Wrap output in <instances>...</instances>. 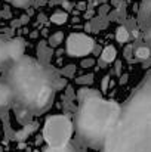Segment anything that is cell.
Listing matches in <instances>:
<instances>
[{
	"label": "cell",
	"mask_w": 151,
	"mask_h": 152,
	"mask_svg": "<svg viewBox=\"0 0 151 152\" xmlns=\"http://www.w3.org/2000/svg\"><path fill=\"white\" fill-rule=\"evenodd\" d=\"M62 42H64V34H62V31H56L55 34L50 36V39H49L50 48H58Z\"/></svg>",
	"instance_id": "obj_19"
},
{
	"label": "cell",
	"mask_w": 151,
	"mask_h": 152,
	"mask_svg": "<svg viewBox=\"0 0 151 152\" xmlns=\"http://www.w3.org/2000/svg\"><path fill=\"white\" fill-rule=\"evenodd\" d=\"M107 19H108V18H107V16H102V15H99L98 18H94V19L89 22V25H91V31L98 33L99 30L105 28V27H107V24H108V21H107Z\"/></svg>",
	"instance_id": "obj_16"
},
{
	"label": "cell",
	"mask_w": 151,
	"mask_h": 152,
	"mask_svg": "<svg viewBox=\"0 0 151 152\" xmlns=\"http://www.w3.org/2000/svg\"><path fill=\"white\" fill-rule=\"evenodd\" d=\"M126 81H127V75H126V74H123V75H122V78H120V84H124Z\"/></svg>",
	"instance_id": "obj_35"
},
{
	"label": "cell",
	"mask_w": 151,
	"mask_h": 152,
	"mask_svg": "<svg viewBox=\"0 0 151 152\" xmlns=\"http://www.w3.org/2000/svg\"><path fill=\"white\" fill-rule=\"evenodd\" d=\"M4 1H9V3H12V0H4Z\"/></svg>",
	"instance_id": "obj_37"
},
{
	"label": "cell",
	"mask_w": 151,
	"mask_h": 152,
	"mask_svg": "<svg viewBox=\"0 0 151 152\" xmlns=\"http://www.w3.org/2000/svg\"><path fill=\"white\" fill-rule=\"evenodd\" d=\"M120 72H122V62L117 61V62H116V74L120 75Z\"/></svg>",
	"instance_id": "obj_32"
},
{
	"label": "cell",
	"mask_w": 151,
	"mask_h": 152,
	"mask_svg": "<svg viewBox=\"0 0 151 152\" xmlns=\"http://www.w3.org/2000/svg\"><path fill=\"white\" fill-rule=\"evenodd\" d=\"M132 49H133L132 45H129V46L124 49V58H126V59H130V58H132Z\"/></svg>",
	"instance_id": "obj_29"
},
{
	"label": "cell",
	"mask_w": 151,
	"mask_h": 152,
	"mask_svg": "<svg viewBox=\"0 0 151 152\" xmlns=\"http://www.w3.org/2000/svg\"><path fill=\"white\" fill-rule=\"evenodd\" d=\"M92 53H94V55H99L101 53V48L96 46V43H95V46H94V49H92Z\"/></svg>",
	"instance_id": "obj_34"
},
{
	"label": "cell",
	"mask_w": 151,
	"mask_h": 152,
	"mask_svg": "<svg viewBox=\"0 0 151 152\" xmlns=\"http://www.w3.org/2000/svg\"><path fill=\"white\" fill-rule=\"evenodd\" d=\"M94 46H95V42H94V39L89 37L88 34L73 33V34H70V36L67 37L65 52L68 53V56L82 58V56L91 55Z\"/></svg>",
	"instance_id": "obj_5"
},
{
	"label": "cell",
	"mask_w": 151,
	"mask_h": 152,
	"mask_svg": "<svg viewBox=\"0 0 151 152\" xmlns=\"http://www.w3.org/2000/svg\"><path fill=\"white\" fill-rule=\"evenodd\" d=\"M13 111H15L16 120H18V123H19L21 126L30 123V121L33 120V117H34L31 112H28V111H25V109H21V108H13Z\"/></svg>",
	"instance_id": "obj_15"
},
{
	"label": "cell",
	"mask_w": 151,
	"mask_h": 152,
	"mask_svg": "<svg viewBox=\"0 0 151 152\" xmlns=\"http://www.w3.org/2000/svg\"><path fill=\"white\" fill-rule=\"evenodd\" d=\"M138 59H148L151 55V52L148 48H145V46H141V48H136V50L133 53Z\"/></svg>",
	"instance_id": "obj_21"
},
{
	"label": "cell",
	"mask_w": 151,
	"mask_h": 152,
	"mask_svg": "<svg viewBox=\"0 0 151 152\" xmlns=\"http://www.w3.org/2000/svg\"><path fill=\"white\" fill-rule=\"evenodd\" d=\"M34 152H39V151H34Z\"/></svg>",
	"instance_id": "obj_40"
},
{
	"label": "cell",
	"mask_w": 151,
	"mask_h": 152,
	"mask_svg": "<svg viewBox=\"0 0 151 152\" xmlns=\"http://www.w3.org/2000/svg\"><path fill=\"white\" fill-rule=\"evenodd\" d=\"M151 19V0H142L141 9H139V24L147 25V21Z\"/></svg>",
	"instance_id": "obj_12"
},
{
	"label": "cell",
	"mask_w": 151,
	"mask_h": 152,
	"mask_svg": "<svg viewBox=\"0 0 151 152\" xmlns=\"http://www.w3.org/2000/svg\"><path fill=\"white\" fill-rule=\"evenodd\" d=\"M13 62V56L10 52V39L0 36V71H4Z\"/></svg>",
	"instance_id": "obj_7"
},
{
	"label": "cell",
	"mask_w": 151,
	"mask_h": 152,
	"mask_svg": "<svg viewBox=\"0 0 151 152\" xmlns=\"http://www.w3.org/2000/svg\"><path fill=\"white\" fill-rule=\"evenodd\" d=\"M101 61L105 62V64H110V62H114L116 61V56H117V52L114 46H107L101 50Z\"/></svg>",
	"instance_id": "obj_14"
},
{
	"label": "cell",
	"mask_w": 151,
	"mask_h": 152,
	"mask_svg": "<svg viewBox=\"0 0 151 152\" xmlns=\"http://www.w3.org/2000/svg\"><path fill=\"white\" fill-rule=\"evenodd\" d=\"M76 83L80 84V86H88V84H92L94 83V74H86V75H82L79 78H76Z\"/></svg>",
	"instance_id": "obj_22"
},
{
	"label": "cell",
	"mask_w": 151,
	"mask_h": 152,
	"mask_svg": "<svg viewBox=\"0 0 151 152\" xmlns=\"http://www.w3.org/2000/svg\"><path fill=\"white\" fill-rule=\"evenodd\" d=\"M76 99L79 101L73 120L76 140L86 148L101 149L119 117L120 105L104 99L101 92L91 87H82Z\"/></svg>",
	"instance_id": "obj_3"
},
{
	"label": "cell",
	"mask_w": 151,
	"mask_h": 152,
	"mask_svg": "<svg viewBox=\"0 0 151 152\" xmlns=\"http://www.w3.org/2000/svg\"><path fill=\"white\" fill-rule=\"evenodd\" d=\"M43 68H45V74H46L48 83L52 86V89H53L55 92L65 89L67 81H65V78H62L61 72H59L55 66H52L50 64H43Z\"/></svg>",
	"instance_id": "obj_6"
},
{
	"label": "cell",
	"mask_w": 151,
	"mask_h": 152,
	"mask_svg": "<svg viewBox=\"0 0 151 152\" xmlns=\"http://www.w3.org/2000/svg\"><path fill=\"white\" fill-rule=\"evenodd\" d=\"M53 1H64V0H53Z\"/></svg>",
	"instance_id": "obj_38"
},
{
	"label": "cell",
	"mask_w": 151,
	"mask_h": 152,
	"mask_svg": "<svg viewBox=\"0 0 151 152\" xmlns=\"http://www.w3.org/2000/svg\"><path fill=\"white\" fill-rule=\"evenodd\" d=\"M73 120L67 115H52L43 126L42 139L52 148L65 146L73 137Z\"/></svg>",
	"instance_id": "obj_4"
},
{
	"label": "cell",
	"mask_w": 151,
	"mask_h": 152,
	"mask_svg": "<svg viewBox=\"0 0 151 152\" xmlns=\"http://www.w3.org/2000/svg\"><path fill=\"white\" fill-rule=\"evenodd\" d=\"M108 12H110V6L108 4H102L99 7V15H102V16H107Z\"/></svg>",
	"instance_id": "obj_28"
},
{
	"label": "cell",
	"mask_w": 151,
	"mask_h": 152,
	"mask_svg": "<svg viewBox=\"0 0 151 152\" xmlns=\"http://www.w3.org/2000/svg\"><path fill=\"white\" fill-rule=\"evenodd\" d=\"M95 65V59L94 58H85V59H82V62H80V66L82 68H91V66H94Z\"/></svg>",
	"instance_id": "obj_25"
},
{
	"label": "cell",
	"mask_w": 151,
	"mask_h": 152,
	"mask_svg": "<svg viewBox=\"0 0 151 152\" xmlns=\"http://www.w3.org/2000/svg\"><path fill=\"white\" fill-rule=\"evenodd\" d=\"M102 152H151V71L120 105Z\"/></svg>",
	"instance_id": "obj_1"
},
{
	"label": "cell",
	"mask_w": 151,
	"mask_h": 152,
	"mask_svg": "<svg viewBox=\"0 0 151 152\" xmlns=\"http://www.w3.org/2000/svg\"><path fill=\"white\" fill-rule=\"evenodd\" d=\"M37 55H39L37 61H39L40 64H49L50 58H52V55H53V52H52L50 48L46 46V43H45V42H40L39 49H37Z\"/></svg>",
	"instance_id": "obj_13"
},
{
	"label": "cell",
	"mask_w": 151,
	"mask_h": 152,
	"mask_svg": "<svg viewBox=\"0 0 151 152\" xmlns=\"http://www.w3.org/2000/svg\"><path fill=\"white\" fill-rule=\"evenodd\" d=\"M108 83H110V75H105V77L102 78V83H101V90H102V93H105V92L108 90Z\"/></svg>",
	"instance_id": "obj_27"
},
{
	"label": "cell",
	"mask_w": 151,
	"mask_h": 152,
	"mask_svg": "<svg viewBox=\"0 0 151 152\" xmlns=\"http://www.w3.org/2000/svg\"><path fill=\"white\" fill-rule=\"evenodd\" d=\"M28 16L27 15H24V16H21L18 21H12V27H19V25H24V24H27L28 22Z\"/></svg>",
	"instance_id": "obj_26"
},
{
	"label": "cell",
	"mask_w": 151,
	"mask_h": 152,
	"mask_svg": "<svg viewBox=\"0 0 151 152\" xmlns=\"http://www.w3.org/2000/svg\"><path fill=\"white\" fill-rule=\"evenodd\" d=\"M43 21H45V15H40L39 16V22H43Z\"/></svg>",
	"instance_id": "obj_36"
},
{
	"label": "cell",
	"mask_w": 151,
	"mask_h": 152,
	"mask_svg": "<svg viewBox=\"0 0 151 152\" xmlns=\"http://www.w3.org/2000/svg\"><path fill=\"white\" fill-rule=\"evenodd\" d=\"M1 78L12 92V108L42 115L52 106L55 90L48 83L43 64L37 59L22 55L3 71Z\"/></svg>",
	"instance_id": "obj_2"
},
{
	"label": "cell",
	"mask_w": 151,
	"mask_h": 152,
	"mask_svg": "<svg viewBox=\"0 0 151 152\" xmlns=\"http://www.w3.org/2000/svg\"><path fill=\"white\" fill-rule=\"evenodd\" d=\"M37 129H39V123H37V121H30V123L24 124L21 130H18V132L13 133V140H16V142H24V140H25L30 134H33Z\"/></svg>",
	"instance_id": "obj_9"
},
{
	"label": "cell",
	"mask_w": 151,
	"mask_h": 152,
	"mask_svg": "<svg viewBox=\"0 0 151 152\" xmlns=\"http://www.w3.org/2000/svg\"><path fill=\"white\" fill-rule=\"evenodd\" d=\"M0 16H3V18H10V10H9V7H4V9L0 12Z\"/></svg>",
	"instance_id": "obj_30"
},
{
	"label": "cell",
	"mask_w": 151,
	"mask_h": 152,
	"mask_svg": "<svg viewBox=\"0 0 151 152\" xmlns=\"http://www.w3.org/2000/svg\"><path fill=\"white\" fill-rule=\"evenodd\" d=\"M0 134H1V132H0Z\"/></svg>",
	"instance_id": "obj_41"
},
{
	"label": "cell",
	"mask_w": 151,
	"mask_h": 152,
	"mask_svg": "<svg viewBox=\"0 0 151 152\" xmlns=\"http://www.w3.org/2000/svg\"><path fill=\"white\" fill-rule=\"evenodd\" d=\"M10 52H12V56H13V61L19 59L24 52H25V42L22 39H10Z\"/></svg>",
	"instance_id": "obj_11"
},
{
	"label": "cell",
	"mask_w": 151,
	"mask_h": 152,
	"mask_svg": "<svg viewBox=\"0 0 151 152\" xmlns=\"http://www.w3.org/2000/svg\"><path fill=\"white\" fill-rule=\"evenodd\" d=\"M76 69H77V66L76 65H65L59 72H61V75L62 77H65V78H73L74 77V74H76Z\"/></svg>",
	"instance_id": "obj_20"
},
{
	"label": "cell",
	"mask_w": 151,
	"mask_h": 152,
	"mask_svg": "<svg viewBox=\"0 0 151 152\" xmlns=\"http://www.w3.org/2000/svg\"><path fill=\"white\" fill-rule=\"evenodd\" d=\"M46 1H48V0H36V1H34V7L43 6V4H46Z\"/></svg>",
	"instance_id": "obj_33"
},
{
	"label": "cell",
	"mask_w": 151,
	"mask_h": 152,
	"mask_svg": "<svg viewBox=\"0 0 151 152\" xmlns=\"http://www.w3.org/2000/svg\"><path fill=\"white\" fill-rule=\"evenodd\" d=\"M144 37H145L147 42H151V27H148V28L145 30V36H144Z\"/></svg>",
	"instance_id": "obj_31"
},
{
	"label": "cell",
	"mask_w": 151,
	"mask_h": 152,
	"mask_svg": "<svg viewBox=\"0 0 151 152\" xmlns=\"http://www.w3.org/2000/svg\"><path fill=\"white\" fill-rule=\"evenodd\" d=\"M83 148H85V146H83L80 142L71 139L65 146H61V148H52V146H48V148H45L42 152H85Z\"/></svg>",
	"instance_id": "obj_10"
},
{
	"label": "cell",
	"mask_w": 151,
	"mask_h": 152,
	"mask_svg": "<svg viewBox=\"0 0 151 152\" xmlns=\"http://www.w3.org/2000/svg\"><path fill=\"white\" fill-rule=\"evenodd\" d=\"M96 1H104V0H96Z\"/></svg>",
	"instance_id": "obj_39"
},
{
	"label": "cell",
	"mask_w": 151,
	"mask_h": 152,
	"mask_svg": "<svg viewBox=\"0 0 151 152\" xmlns=\"http://www.w3.org/2000/svg\"><path fill=\"white\" fill-rule=\"evenodd\" d=\"M65 99H68L71 102L76 99V93H74V89L71 86H65Z\"/></svg>",
	"instance_id": "obj_24"
},
{
	"label": "cell",
	"mask_w": 151,
	"mask_h": 152,
	"mask_svg": "<svg viewBox=\"0 0 151 152\" xmlns=\"http://www.w3.org/2000/svg\"><path fill=\"white\" fill-rule=\"evenodd\" d=\"M12 92L9 89V86L6 84V81L3 78H0V114L6 112L9 108H12Z\"/></svg>",
	"instance_id": "obj_8"
},
{
	"label": "cell",
	"mask_w": 151,
	"mask_h": 152,
	"mask_svg": "<svg viewBox=\"0 0 151 152\" xmlns=\"http://www.w3.org/2000/svg\"><path fill=\"white\" fill-rule=\"evenodd\" d=\"M31 3H33V0H12V4L19 9H27L31 6Z\"/></svg>",
	"instance_id": "obj_23"
},
{
	"label": "cell",
	"mask_w": 151,
	"mask_h": 152,
	"mask_svg": "<svg viewBox=\"0 0 151 152\" xmlns=\"http://www.w3.org/2000/svg\"><path fill=\"white\" fill-rule=\"evenodd\" d=\"M67 19H68L67 13H65V12H61V10L55 12V13L50 16V22H52V24H56V25H62V24H65Z\"/></svg>",
	"instance_id": "obj_17"
},
{
	"label": "cell",
	"mask_w": 151,
	"mask_h": 152,
	"mask_svg": "<svg viewBox=\"0 0 151 152\" xmlns=\"http://www.w3.org/2000/svg\"><path fill=\"white\" fill-rule=\"evenodd\" d=\"M116 40L119 43H126L129 40V31H127L126 27L122 25V27L117 28V31H116Z\"/></svg>",
	"instance_id": "obj_18"
}]
</instances>
